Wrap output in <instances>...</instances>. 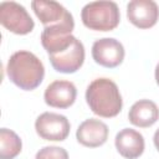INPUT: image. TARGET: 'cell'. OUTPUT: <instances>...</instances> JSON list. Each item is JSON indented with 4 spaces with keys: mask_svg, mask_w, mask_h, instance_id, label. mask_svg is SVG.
Here are the masks:
<instances>
[{
    "mask_svg": "<svg viewBox=\"0 0 159 159\" xmlns=\"http://www.w3.org/2000/svg\"><path fill=\"white\" fill-rule=\"evenodd\" d=\"M6 73L15 86L24 91H32L43 81L45 67L35 53L20 50L10 56L6 65Z\"/></svg>",
    "mask_w": 159,
    "mask_h": 159,
    "instance_id": "cell-1",
    "label": "cell"
},
{
    "mask_svg": "<svg viewBox=\"0 0 159 159\" xmlns=\"http://www.w3.org/2000/svg\"><path fill=\"white\" fill-rule=\"evenodd\" d=\"M86 102L94 114L103 118L118 116L123 107V99L117 83L106 77L96 78L88 84Z\"/></svg>",
    "mask_w": 159,
    "mask_h": 159,
    "instance_id": "cell-2",
    "label": "cell"
},
{
    "mask_svg": "<svg viewBox=\"0 0 159 159\" xmlns=\"http://www.w3.org/2000/svg\"><path fill=\"white\" fill-rule=\"evenodd\" d=\"M83 25L94 31H112L120 21L119 7L114 1H92L81 11Z\"/></svg>",
    "mask_w": 159,
    "mask_h": 159,
    "instance_id": "cell-3",
    "label": "cell"
},
{
    "mask_svg": "<svg viewBox=\"0 0 159 159\" xmlns=\"http://www.w3.org/2000/svg\"><path fill=\"white\" fill-rule=\"evenodd\" d=\"M0 22L16 35L30 34L35 27V22L27 10L16 1H2L0 4Z\"/></svg>",
    "mask_w": 159,
    "mask_h": 159,
    "instance_id": "cell-4",
    "label": "cell"
},
{
    "mask_svg": "<svg viewBox=\"0 0 159 159\" xmlns=\"http://www.w3.org/2000/svg\"><path fill=\"white\" fill-rule=\"evenodd\" d=\"M35 129L36 133L45 140L62 142L68 137L71 124L62 114L43 112L36 118Z\"/></svg>",
    "mask_w": 159,
    "mask_h": 159,
    "instance_id": "cell-5",
    "label": "cell"
},
{
    "mask_svg": "<svg viewBox=\"0 0 159 159\" xmlns=\"http://www.w3.org/2000/svg\"><path fill=\"white\" fill-rule=\"evenodd\" d=\"M48 60L55 71L61 73H75L84 62V46L75 37L70 46L48 55Z\"/></svg>",
    "mask_w": 159,
    "mask_h": 159,
    "instance_id": "cell-6",
    "label": "cell"
},
{
    "mask_svg": "<svg viewBox=\"0 0 159 159\" xmlns=\"http://www.w3.org/2000/svg\"><path fill=\"white\" fill-rule=\"evenodd\" d=\"M124 53L122 42L113 37L98 39L92 45V57L94 62L107 68L119 66L124 60Z\"/></svg>",
    "mask_w": 159,
    "mask_h": 159,
    "instance_id": "cell-7",
    "label": "cell"
},
{
    "mask_svg": "<svg viewBox=\"0 0 159 159\" xmlns=\"http://www.w3.org/2000/svg\"><path fill=\"white\" fill-rule=\"evenodd\" d=\"M31 7L43 27L56 26L73 20L72 14L60 2L53 0H34Z\"/></svg>",
    "mask_w": 159,
    "mask_h": 159,
    "instance_id": "cell-8",
    "label": "cell"
},
{
    "mask_svg": "<svg viewBox=\"0 0 159 159\" xmlns=\"http://www.w3.org/2000/svg\"><path fill=\"white\" fill-rule=\"evenodd\" d=\"M127 17L134 26L149 29L159 19V6L153 0H132L127 5Z\"/></svg>",
    "mask_w": 159,
    "mask_h": 159,
    "instance_id": "cell-9",
    "label": "cell"
},
{
    "mask_svg": "<svg viewBox=\"0 0 159 159\" xmlns=\"http://www.w3.org/2000/svg\"><path fill=\"white\" fill-rule=\"evenodd\" d=\"M77 97L76 86L71 81L56 80L51 82L43 93L45 103L53 108H68L71 107Z\"/></svg>",
    "mask_w": 159,
    "mask_h": 159,
    "instance_id": "cell-10",
    "label": "cell"
},
{
    "mask_svg": "<svg viewBox=\"0 0 159 159\" xmlns=\"http://www.w3.org/2000/svg\"><path fill=\"white\" fill-rule=\"evenodd\" d=\"M108 127L104 122L89 118L83 120L76 132V138L80 144L88 148H97L103 145L108 139Z\"/></svg>",
    "mask_w": 159,
    "mask_h": 159,
    "instance_id": "cell-11",
    "label": "cell"
},
{
    "mask_svg": "<svg viewBox=\"0 0 159 159\" xmlns=\"http://www.w3.org/2000/svg\"><path fill=\"white\" fill-rule=\"evenodd\" d=\"M118 153L125 159H137L144 152V138L143 135L132 128H123L119 130L114 139Z\"/></svg>",
    "mask_w": 159,
    "mask_h": 159,
    "instance_id": "cell-12",
    "label": "cell"
},
{
    "mask_svg": "<svg viewBox=\"0 0 159 159\" xmlns=\"http://www.w3.org/2000/svg\"><path fill=\"white\" fill-rule=\"evenodd\" d=\"M128 119L135 127L148 128L159 119V108L150 99H139L130 107Z\"/></svg>",
    "mask_w": 159,
    "mask_h": 159,
    "instance_id": "cell-13",
    "label": "cell"
},
{
    "mask_svg": "<svg viewBox=\"0 0 159 159\" xmlns=\"http://www.w3.org/2000/svg\"><path fill=\"white\" fill-rule=\"evenodd\" d=\"M22 142L20 137L11 129H0V159H14L20 154Z\"/></svg>",
    "mask_w": 159,
    "mask_h": 159,
    "instance_id": "cell-14",
    "label": "cell"
},
{
    "mask_svg": "<svg viewBox=\"0 0 159 159\" xmlns=\"http://www.w3.org/2000/svg\"><path fill=\"white\" fill-rule=\"evenodd\" d=\"M35 159H68V153L65 148L57 145H47L36 153Z\"/></svg>",
    "mask_w": 159,
    "mask_h": 159,
    "instance_id": "cell-15",
    "label": "cell"
},
{
    "mask_svg": "<svg viewBox=\"0 0 159 159\" xmlns=\"http://www.w3.org/2000/svg\"><path fill=\"white\" fill-rule=\"evenodd\" d=\"M153 142H154V145L157 148V150L159 152V128L155 130L154 133V137H153Z\"/></svg>",
    "mask_w": 159,
    "mask_h": 159,
    "instance_id": "cell-16",
    "label": "cell"
},
{
    "mask_svg": "<svg viewBox=\"0 0 159 159\" xmlns=\"http://www.w3.org/2000/svg\"><path fill=\"white\" fill-rule=\"evenodd\" d=\"M155 81H157V84L159 86V63L155 67Z\"/></svg>",
    "mask_w": 159,
    "mask_h": 159,
    "instance_id": "cell-17",
    "label": "cell"
}]
</instances>
